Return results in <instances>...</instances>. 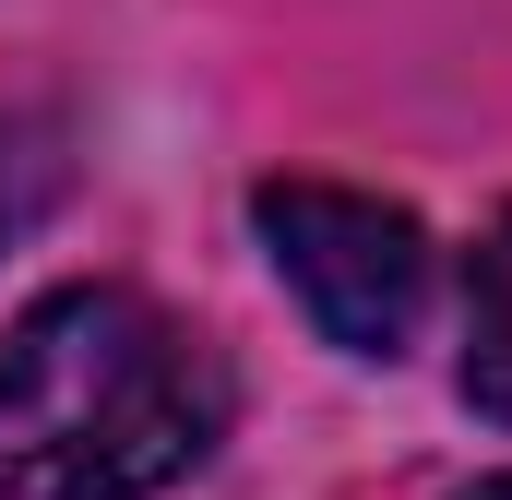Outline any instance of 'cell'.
<instances>
[{
  "mask_svg": "<svg viewBox=\"0 0 512 500\" xmlns=\"http://www.w3.org/2000/svg\"><path fill=\"white\" fill-rule=\"evenodd\" d=\"M227 441V370L120 274L0 322V500H143Z\"/></svg>",
  "mask_w": 512,
  "mask_h": 500,
  "instance_id": "1",
  "label": "cell"
},
{
  "mask_svg": "<svg viewBox=\"0 0 512 500\" xmlns=\"http://www.w3.org/2000/svg\"><path fill=\"white\" fill-rule=\"evenodd\" d=\"M251 227L286 274V298L322 322V346L346 358H405L417 322H429V227L382 203V191H346V179H262Z\"/></svg>",
  "mask_w": 512,
  "mask_h": 500,
  "instance_id": "2",
  "label": "cell"
},
{
  "mask_svg": "<svg viewBox=\"0 0 512 500\" xmlns=\"http://www.w3.org/2000/svg\"><path fill=\"white\" fill-rule=\"evenodd\" d=\"M453 381H465L477 417L512 429V215L465 250V358H453Z\"/></svg>",
  "mask_w": 512,
  "mask_h": 500,
  "instance_id": "3",
  "label": "cell"
},
{
  "mask_svg": "<svg viewBox=\"0 0 512 500\" xmlns=\"http://www.w3.org/2000/svg\"><path fill=\"white\" fill-rule=\"evenodd\" d=\"M60 191H72V143H60V120L0 108V250L36 239V227L60 215Z\"/></svg>",
  "mask_w": 512,
  "mask_h": 500,
  "instance_id": "4",
  "label": "cell"
},
{
  "mask_svg": "<svg viewBox=\"0 0 512 500\" xmlns=\"http://www.w3.org/2000/svg\"><path fill=\"white\" fill-rule=\"evenodd\" d=\"M465 500H512V477H477V489H465Z\"/></svg>",
  "mask_w": 512,
  "mask_h": 500,
  "instance_id": "5",
  "label": "cell"
}]
</instances>
